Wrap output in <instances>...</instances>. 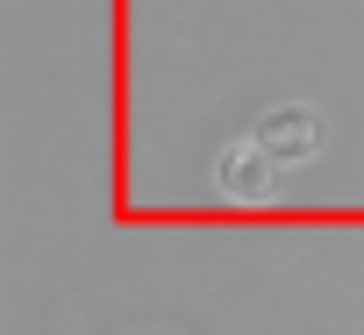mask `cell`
I'll return each instance as SVG.
<instances>
[{
	"instance_id": "obj_1",
	"label": "cell",
	"mask_w": 364,
	"mask_h": 335,
	"mask_svg": "<svg viewBox=\"0 0 364 335\" xmlns=\"http://www.w3.org/2000/svg\"><path fill=\"white\" fill-rule=\"evenodd\" d=\"M215 186H222V200H236V207H264L272 200V186H279V164H272V150L250 136V143H229L222 157H215Z\"/></svg>"
},
{
	"instance_id": "obj_2",
	"label": "cell",
	"mask_w": 364,
	"mask_h": 335,
	"mask_svg": "<svg viewBox=\"0 0 364 335\" xmlns=\"http://www.w3.org/2000/svg\"><path fill=\"white\" fill-rule=\"evenodd\" d=\"M257 143L272 150L279 172H286V164H307V157L321 150V114H314V107H300V100H279V107H264Z\"/></svg>"
}]
</instances>
